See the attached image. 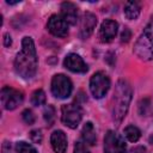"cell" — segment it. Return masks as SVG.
<instances>
[{
	"mask_svg": "<svg viewBox=\"0 0 153 153\" xmlns=\"http://www.w3.org/2000/svg\"><path fill=\"white\" fill-rule=\"evenodd\" d=\"M37 67L38 60L35 43L31 37L25 36L22 41V49L18 51L14 59V69L19 76L24 79H31L35 76Z\"/></svg>",
	"mask_w": 153,
	"mask_h": 153,
	"instance_id": "6da1fadb",
	"label": "cell"
},
{
	"mask_svg": "<svg viewBox=\"0 0 153 153\" xmlns=\"http://www.w3.org/2000/svg\"><path fill=\"white\" fill-rule=\"evenodd\" d=\"M131 87L128 81L121 79L117 81L114 97H112V104H111V114L112 120L116 124H120L124 116L127 115V111L129 109V104L131 100Z\"/></svg>",
	"mask_w": 153,
	"mask_h": 153,
	"instance_id": "7a4b0ae2",
	"label": "cell"
},
{
	"mask_svg": "<svg viewBox=\"0 0 153 153\" xmlns=\"http://www.w3.org/2000/svg\"><path fill=\"white\" fill-rule=\"evenodd\" d=\"M135 55L143 61L153 59V24H148L134 45Z\"/></svg>",
	"mask_w": 153,
	"mask_h": 153,
	"instance_id": "3957f363",
	"label": "cell"
},
{
	"mask_svg": "<svg viewBox=\"0 0 153 153\" xmlns=\"http://www.w3.org/2000/svg\"><path fill=\"white\" fill-rule=\"evenodd\" d=\"M82 118V109L79 103H69L65 104L61 108V121L65 126L71 129H75Z\"/></svg>",
	"mask_w": 153,
	"mask_h": 153,
	"instance_id": "277c9868",
	"label": "cell"
},
{
	"mask_svg": "<svg viewBox=\"0 0 153 153\" xmlns=\"http://www.w3.org/2000/svg\"><path fill=\"white\" fill-rule=\"evenodd\" d=\"M73 90L72 81L65 74H56L51 79V93L59 99H66L71 96Z\"/></svg>",
	"mask_w": 153,
	"mask_h": 153,
	"instance_id": "5b68a950",
	"label": "cell"
},
{
	"mask_svg": "<svg viewBox=\"0 0 153 153\" xmlns=\"http://www.w3.org/2000/svg\"><path fill=\"white\" fill-rule=\"evenodd\" d=\"M110 88V79L104 72L94 73L90 79V91L97 99L103 98Z\"/></svg>",
	"mask_w": 153,
	"mask_h": 153,
	"instance_id": "8992f818",
	"label": "cell"
},
{
	"mask_svg": "<svg viewBox=\"0 0 153 153\" xmlns=\"http://www.w3.org/2000/svg\"><path fill=\"white\" fill-rule=\"evenodd\" d=\"M124 139L114 130H109L104 137V153H126Z\"/></svg>",
	"mask_w": 153,
	"mask_h": 153,
	"instance_id": "52a82bcc",
	"label": "cell"
},
{
	"mask_svg": "<svg viewBox=\"0 0 153 153\" xmlns=\"http://www.w3.org/2000/svg\"><path fill=\"white\" fill-rule=\"evenodd\" d=\"M23 93L10 86L1 88V103L6 110H14L23 102Z\"/></svg>",
	"mask_w": 153,
	"mask_h": 153,
	"instance_id": "ba28073f",
	"label": "cell"
},
{
	"mask_svg": "<svg viewBox=\"0 0 153 153\" xmlns=\"http://www.w3.org/2000/svg\"><path fill=\"white\" fill-rule=\"evenodd\" d=\"M47 27L48 31L56 37H66L68 35V24L61 16H51L48 20Z\"/></svg>",
	"mask_w": 153,
	"mask_h": 153,
	"instance_id": "9c48e42d",
	"label": "cell"
},
{
	"mask_svg": "<svg viewBox=\"0 0 153 153\" xmlns=\"http://www.w3.org/2000/svg\"><path fill=\"white\" fill-rule=\"evenodd\" d=\"M117 30H118V24L112 20V19H105L102 25H100V29H99V32H98V38L100 42L103 43H109L111 42L116 33H117Z\"/></svg>",
	"mask_w": 153,
	"mask_h": 153,
	"instance_id": "30bf717a",
	"label": "cell"
},
{
	"mask_svg": "<svg viewBox=\"0 0 153 153\" xmlns=\"http://www.w3.org/2000/svg\"><path fill=\"white\" fill-rule=\"evenodd\" d=\"M63 66L73 73H86L88 69L82 57L75 53H71L65 57Z\"/></svg>",
	"mask_w": 153,
	"mask_h": 153,
	"instance_id": "8fae6325",
	"label": "cell"
},
{
	"mask_svg": "<svg viewBox=\"0 0 153 153\" xmlns=\"http://www.w3.org/2000/svg\"><path fill=\"white\" fill-rule=\"evenodd\" d=\"M97 25V18L93 13L91 12H86L82 14L81 20H80V29H79V36L82 39L88 38L92 32L94 31Z\"/></svg>",
	"mask_w": 153,
	"mask_h": 153,
	"instance_id": "7c38bea8",
	"label": "cell"
},
{
	"mask_svg": "<svg viewBox=\"0 0 153 153\" xmlns=\"http://www.w3.org/2000/svg\"><path fill=\"white\" fill-rule=\"evenodd\" d=\"M61 17L68 25H75L78 22V7L69 1L61 4Z\"/></svg>",
	"mask_w": 153,
	"mask_h": 153,
	"instance_id": "4fadbf2b",
	"label": "cell"
},
{
	"mask_svg": "<svg viewBox=\"0 0 153 153\" xmlns=\"http://www.w3.org/2000/svg\"><path fill=\"white\" fill-rule=\"evenodd\" d=\"M50 143L55 153H65L67 149V136L62 130L53 131L50 136Z\"/></svg>",
	"mask_w": 153,
	"mask_h": 153,
	"instance_id": "5bb4252c",
	"label": "cell"
},
{
	"mask_svg": "<svg viewBox=\"0 0 153 153\" xmlns=\"http://www.w3.org/2000/svg\"><path fill=\"white\" fill-rule=\"evenodd\" d=\"M81 137H82V141H84L85 145H90V146L96 145L97 134H96L94 127L91 122H86L84 124L82 130H81Z\"/></svg>",
	"mask_w": 153,
	"mask_h": 153,
	"instance_id": "9a60e30c",
	"label": "cell"
},
{
	"mask_svg": "<svg viewBox=\"0 0 153 153\" xmlns=\"http://www.w3.org/2000/svg\"><path fill=\"white\" fill-rule=\"evenodd\" d=\"M140 10H141V7H140L139 2H136V1H128L126 4V6H124L123 11H124V16L128 19L133 20V19H136L139 17Z\"/></svg>",
	"mask_w": 153,
	"mask_h": 153,
	"instance_id": "2e32d148",
	"label": "cell"
},
{
	"mask_svg": "<svg viewBox=\"0 0 153 153\" xmlns=\"http://www.w3.org/2000/svg\"><path fill=\"white\" fill-rule=\"evenodd\" d=\"M124 136L130 141V142H136L141 137V131L137 127L130 124L124 128Z\"/></svg>",
	"mask_w": 153,
	"mask_h": 153,
	"instance_id": "e0dca14e",
	"label": "cell"
},
{
	"mask_svg": "<svg viewBox=\"0 0 153 153\" xmlns=\"http://www.w3.org/2000/svg\"><path fill=\"white\" fill-rule=\"evenodd\" d=\"M31 103L35 106H41L45 103V93L43 90H36L31 96Z\"/></svg>",
	"mask_w": 153,
	"mask_h": 153,
	"instance_id": "ac0fdd59",
	"label": "cell"
},
{
	"mask_svg": "<svg viewBox=\"0 0 153 153\" xmlns=\"http://www.w3.org/2000/svg\"><path fill=\"white\" fill-rule=\"evenodd\" d=\"M16 152L17 153H37L36 148L25 141H19L16 143Z\"/></svg>",
	"mask_w": 153,
	"mask_h": 153,
	"instance_id": "d6986e66",
	"label": "cell"
},
{
	"mask_svg": "<svg viewBox=\"0 0 153 153\" xmlns=\"http://www.w3.org/2000/svg\"><path fill=\"white\" fill-rule=\"evenodd\" d=\"M43 117H44L45 122H47L49 126L53 124V122H54V120H55V109H54L53 105H47V106L44 108V110H43Z\"/></svg>",
	"mask_w": 153,
	"mask_h": 153,
	"instance_id": "ffe728a7",
	"label": "cell"
},
{
	"mask_svg": "<svg viewBox=\"0 0 153 153\" xmlns=\"http://www.w3.org/2000/svg\"><path fill=\"white\" fill-rule=\"evenodd\" d=\"M22 117H23L24 122L27 123V124H32V123L35 122V115H33V112H32L30 109L24 110L23 114H22Z\"/></svg>",
	"mask_w": 153,
	"mask_h": 153,
	"instance_id": "44dd1931",
	"label": "cell"
},
{
	"mask_svg": "<svg viewBox=\"0 0 153 153\" xmlns=\"http://www.w3.org/2000/svg\"><path fill=\"white\" fill-rule=\"evenodd\" d=\"M74 153H90V151L87 149V147L84 142L78 141V142H75V146H74Z\"/></svg>",
	"mask_w": 153,
	"mask_h": 153,
	"instance_id": "7402d4cb",
	"label": "cell"
},
{
	"mask_svg": "<svg viewBox=\"0 0 153 153\" xmlns=\"http://www.w3.org/2000/svg\"><path fill=\"white\" fill-rule=\"evenodd\" d=\"M30 137H31V140H32L35 143H41V141H42V133H41V130H38V129L31 130Z\"/></svg>",
	"mask_w": 153,
	"mask_h": 153,
	"instance_id": "603a6c76",
	"label": "cell"
},
{
	"mask_svg": "<svg viewBox=\"0 0 153 153\" xmlns=\"http://www.w3.org/2000/svg\"><path fill=\"white\" fill-rule=\"evenodd\" d=\"M129 38H130V31H129V29L126 27V29L123 30V32H122L121 39H122V42H128Z\"/></svg>",
	"mask_w": 153,
	"mask_h": 153,
	"instance_id": "cb8c5ba5",
	"label": "cell"
},
{
	"mask_svg": "<svg viewBox=\"0 0 153 153\" xmlns=\"http://www.w3.org/2000/svg\"><path fill=\"white\" fill-rule=\"evenodd\" d=\"M129 153H148V152H147V149H146L145 147H142V146H137V147L131 148V149L129 151Z\"/></svg>",
	"mask_w": 153,
	"mask_h": 153,
	"instance_id": "d4e9b609",
	"label": "cell"
},
{
	"mask_svg": "<svg viewBox=\"0 0 153 153\" xmlns=\"http://www.w3.org/2000/svg\"><path fill=\"white\" fill-rule=\"evenodd\" d=\"M11 43H12V41H11V36L5 35V45L7 47V45H10Z\"/></svg>",
	"mask_w": 153,
	"mask_h": 153,
	"instance_id": "484cf974",
	"label": "cell"
},
{
	"mask_svg": "<svg viewBox=\"0 0 153 153\" xmlns=\"http://www.w3.org/2000/svg\"><path fill=\"white\" fill-rule=\"evenodd\" d=\"M8 5H16V4H18V2H20V1H10V0H7L6 1Z\"/></svg>",
	"mask_w": 153,
	"mask_h": 153,
	"instance_id": "4316f807",
	"label": "cell"
}]
</instances>
